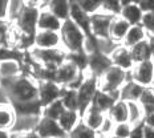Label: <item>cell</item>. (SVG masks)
<instances>
[{
    "instance_id": "6da1fadb",
    "label": "cell",
    "mask_w": 154,
    "mask_h": 138,
    "mask_svg": "<svg viewBox=\"0 0 154 138\" xmlns=\"http://www.w3.org/2000/svg\"><path fill=\"white\" fill-rule=\"evenodd\" d=\"M0 85L7 92L11 105L37 100V81L28 75L2 80Z\"/></svg>"
},
{
    "instance_id": "7a4b0ae2",
    "label": "cell",
    "mask_w": 154,
    "mask_h": 138,
    "mask_svg": "<svg viewBox=\"0 0 154 138\" xmlns=\"http://www.w3.org/2000/svg\"><path fill=\"white\" fill-rule=\"evenodd\" d=\"M59 33L61 37V48L66 52V54L82 52L86 35L70 19L63 21Z\"/></svg>"
},
{
    "instance_id": "3957f363",
    "label": "cell",
    "mask_w": 154,
    "mask_h": 138,
    "mask_svg": "<svg viewBox=\"0 0 154 138\" xmlns=\"http://www.w3.org/2000/svg\"><path fill=\"white\" fill-rule=\"evenodd\" d=\"M129 80V72L118 68V66L112 65L97 78L98 90L110 93V94H113L118 98V93H120L121 88Z\"/></svg>"
},
{
    "instance_id": "277c9868",
    "label": "cell",
    "mask_w": 154,
    "mask_h": 138,
    "mask_svg": "<svg viewBox=\"0 0 154 138\" xmlns=\"http://www.w3.org/2000/svg\"><path fill=\"white\" fill-rule=\"evenodd\" d=\"M41 2H24V7L16 17L14 24L21 33L28 36H35L37 32V20L40 14Z\"/></svg>"
},
{
    "instance_id": "5b68a950",
    "label": "cell",
    "mask_w": 154,
    "mask_h": 138,
    "mask_svg": "<svg viewBox=\"0 0 154 138\" xmlns=\"http://www.w3.org/2000/svg\"><path fill=\"white\" fill-rule=\"evenodd\" d=\"M82 77H84V70H81L73 61L66 59L57 69L54 70L53 81L59 84L61 88L77 89L80 85Z\"/></svg>"
},
{
    "instance_id": "8992f818",
    "label": "cell",
    "mask_w": 154,
    "mask_h": 138,
    "mask_svg": "<svg viewBox=\"0 0 154 138\" xmlns=\"http://www.w3.org/2000/svg\"><path fill=\"white\" fill-rule=\"evenodd\" d=\"M29 56L32 59V63L49 70H56L57 66H60L66 60V52L63 48H56V49L32 48L29 51Z\"/></svg>"
},
{
    "instance_id": "52a82bcc",
    "label": "cell",
    "mask_w": 154,
    "mask_h": 138,
    "mask_svg": "<svg viewBox=\"0 0 154 138\" xmlns=\"http://www.w3.org/2000/svg\"><path fill=\"white\" fill-rule=\"evenodd\" d=\"M98 90V82L97 77L92 76L84 70V77H82L80 85L77 86V100H79V113L82 114L84 112L92 105V101L94 98L96 93Z\"/></svg>"
},
{
    "instance_id": "ba28073f",
    "label": "cell",
    "mask_w": 154,
    "mask_h": 138,
    "mask_svg": "<svg viewBox=\"0 0 154 138\" xmlns=\"http://www.w3.org/2000/svg\"><path fill=\"white\" fill-rule=\"evenodd\" d=\"M129 77L131 81L137 82L143 88H150L154 85V63L152 60L141 61L133 65L129 70Z\"/></svg>"
},
{
    "instance_id": "9c48e42d",
    "label": "cell",
    "mask_w": 154,
    "mask_h": 138,
    "mask_svg": "<svg viewBox=\"0 0 154 138\" xmlns=\"http://www.w3.org/2000/svg\"><path fill=\"white\" fill-rule=\"evenodd\" d=\"M114 16L108 15L105 12H97L91 16L89 28H91V36L94 38H109V28Z\"/></svg>"
},
{
    "instance_id": "30bf717a",
    "label": "cell",
    "mask_w": 154,
    "mask_h": 138,
    "mask_svg": "<svg viewBox=\"0 0 154 138\" xmlns=\"http://www.w3.org/2000/svg\"><path fill=\"white\" fill-rule=\"evenodd\" d=\"M64 88L54 81H38L37 82V100L41 106H47L51 102L60 100Z\"/></svg>"
},
{
    "instance_id": "8fae6325",
    "label": "cell",
    "mask_w": 154,
    "mask_h": 138,
    "mask_svg": "<svg viewBox=\"0 0 154 138\" xmlns=\"http://www.w3.org/2000/svg\"><path fill=\"white\" fill-rule=\"evenodd\" d=\"M33 48H36V49H56V48H61L60 33L52 31H37L33 36Z\"/></svg>"
},
{
    "instance_id": "7c38bea8",
    "label": "cell",
    "mask_w": 154,
    "mask_h": 138,
    "mask_svg": "<svg viewBox=\"0 0 154 138\" xmlns=\"http://www.w3.org/2000/svg\"><path fill=\"white\" fill-rule=\"evenodd\" d=\"M36 133L40 136V138H66L65 133L59 126L57 121L49 120L45 117H40L38 124L36 126Z\"/></svg>"
},
{
    "instance_id": "4fadbf2b",
    "label": "cell",
    "mask_w": 154,
    "mask_h": 138,
    "mask_svg": "<svg viewBox=\"0 0 154 138\" xmlns=\"http://www.w3.org/2000/svg\"><path fill=\"white\" fill-rule=\"evenodd\" d=\"M109 66H112L110 59L100 52H94V53H92L91 56H88V63H86L85 70L88 73H91L92 76L98 78Z\"/></svg>"
},
{
    "instance_id": "5bb4252c",
    "label": "cell",
    "mask_w": 154,
    "mask_h": 138,
    "mask_svg": "<svg viewBox=\"0 0 154 138\" xmlns=\"http://www.w3.org/2000/svg\"><path fill=\"white\" fill-rule=\"evenodd\" d=\"M61 25H63V21H60L56 16L51 14L45 8V5H44V2H41L40 14H38V20H37V31L60 32Z\"/></svg>"
},
{
    "instance_id": "9a60e30c",
    "label": "cell",
    "mask_w": 154,
    "mask_h": 138,
    "mask_svg": "<svg viewBox=\"0 0 154 138\" xmlns=\"http://www.w3.org/2000/svg\"><path fill=\"white\" fill-rule=\"evenodd\" d=\"M40 117H37V115H16L15 124L9 133L15 134V136H23L25 133L36 130Z\"/></svg>"
},
{
    "instance_id": "2e32d148",
    "label": "cell",
    "mask_w": 154,
    "mask_h": 138,
    "mask_svg": "<svg viewBox=\"0 0 154 138\" xmlns=\"http://www.w3.org/2000/svg\"><path fill=\"white\" fill-rule=\"evenodd\" d=\"M109 59H110V61H112V65L118 66V68L126 70V72H129L134 65L129 48L121 45V44L113 51V53L109 56Z\"/></svg>"
},
{
    "instance_id": "e0dca14e",
    "label": "cell",
    "mask_w": 154,
    "mask_h": 138,
    "mask_svg": "<svg viewBox=\"0 0 154 138\" xmlns=\"http://www.w3.org/2000/svg\"><path fill=\"white\" fill-rule=\"evenodd\" d=\"M69 19L75 23L81 31L84 32L86 36H91V28H89V21H91V16H88L79 7L77 2H70V14Z\"/></svg>"
},
{
    "instance_id": "ac0fdd59",
    "label": "cell",
    "mask_w": 154,
    "mask_h": 138,
    "mask_svg": "<svg viewBox=\"0 0 154 138\" xmlns=\"http://www.w3.org/2000/svg\"><path fill=\"white\" fill-rule=\"evenodd\" d=\"M120 16L130 25V27H133V25H141V20H142L143 12L141 11V8L138 7L137 2L129 0V3H128L126 5H124L122 9H121Z\"/></svg>"
},
{
    "instance_id": "d6986e66",
    "label": "cell",
    "mask_w": 154,
    "mask_h": 138,
    "mask_svg": "<svg viewBox=\"0 0 154 138\" xmlns=\"http://www.w3.org/2000/svg\"><path fill=\"white\" fill-rule=\"evenodd\" d=\"M129 28L130 25L121 16H114L113 20H112L110 28H109V38L112 41H114L116 44H121L125 36H126Z\"/></svg>"
},
{
    "instance_id": "ffe728a7",
    "label": "cell",
    "mask_w": 154,
    "mask_h": 138,
    "mask_svg": "<svg viewBox=\"0 0 154 138\" xmlns=\"http://www.w3.org/2000/svg\"><path fill=\"white\" fill-rule=\"evenodd\" d=\"M143 90H145L143 86H141L140 84L129 80V81L125 82V85L121 88L120 93H118V100L125 101V102L138 101L141 98V96H142Z\"/></svg>"
},
{
    "instance_id": "44dd1931",
    "label": "cell",
    "mask_w": 154,
    "mask_h": 138,
    "mask_svg": "<svg viewBox=\"0 0 154 138\" xmlns=\"http://www.w3.org/2000/svg\"><path fill=\"white\" fill-rule=\"evenodd\" d=\"M44 5L60 21H65L69 19L70 2L68 0H51V2H44Z\"/></svg>"
},
{
    "instance_id": "7402d4cb",
    "label": "cell",
    "mask_w": 154,
    "mask_h": 138,
    "mask_svg": "<svg viewBox=\"0 0 154 138\" xmlns=\"http://www.w3.org/2000/svg\"><path fill=\"white\" fill-rule=\"evenodd\" d=\"M105 117H106V114L98 112L97 109H94L93 106H89L84 113L81 114V122L86 125L89 129L94 130L96 133H97V131L100 130L102 122H104Z\"/></svg>"
},
{
    "instance_id": "603a6c76",
    "label": "cell",
    "mask_w": 154,
    "mask_h": 138,
    "mask_svg": "<svg viewBox=\"0 0 154 138\" xmlns=\"http://www.w3.org/2000/svg\"><path fill=\"white\" fill-rule=\"evenodd\" d=\"M118 98L116 96L110 94V93H106V92H102V90H97L96 93L94 98L92 101V105L94 109H97L98 112L104 114H108V112L110 110V108L114 105V102L117 101Z\"/></svg>"
},
{
    "instance_id": "cb8c5ba5",
    "label": "cell",
    "mask_w": 154,
    "mask_h": 138,
    "mask_svg": "<svg viewBox=\"0 0 154 138\" xmlns=\"http://www.w3.org/2000/svg\"><path fill=\"white\" fill-rule=\"evenodd\" d=\"M23 65L19 60H4L0 61V78L8 80L23 75Z\"/></svg>"
},
{
    "instance_id": "d4e9b609",
    "label": "cell",
    "mask_w": 154,
    "mask_h": 138,
    "mask_svg": "<svg viewBox=\"0 0 154 138\" xmlns=\"http://www.w3.org/2000/svg\"><path fill=\"white\" fill-rule=\"evenodd\" d=\"M81 121V114L76 110H64V113L60 115V118L57 120L59 126L63 129L64 133L68 136L75 127L79 125Z\"/></svg>"
},
{
    "instance_id": "484cf974",
    "label": "cell",
    "mask_w": 154,
    "mask_h": 138,
    "mask_svg": "<svg viewBox=\"0 0 154 138\" xmlns=\"http://www.w3.org/2000/svg\"><path fill=\"white\" fill-rule=\"evenodd\" d=\"M12 108H14L16 115H37V117H40L41 112H43V106L38 102V100L14 104Z\"/></svg>"
},
{
    "instance_id": "4316f807",
    "label": "cell",
    "mask_w": 154,
    "mask_h": 138,
    "mask_svg": "<svg viewBox=\"0 0 154 138\" xmlns=\"http://www.w3.org/2000/svg\"><path fill=\"white\" fill-rule=\"evenodd\" d=\"M147 37L149 36H147L146 31L142 28V25H133V27L129 28L126 36H125L122 43H121V45H124L126 48H131V47H134L136 44L141 43V41L145 40V38H147Z\"/></svg>"
},
{
    "instance_id": "83f0119b",
    "label": "cell",
    "mask_w": 154,
    "mask_h": 138,
    "mask_svg": "<svg viewBox=\"0 0 154 138\" xmlns=\"http://www.w3.org/2000/svg\"><path fill=\"white\" fill-rule=\"evenodd\" d=\"M131 59H133V63H141V61H147L150 60L152 54H150V45H149V37L142 40L141 43L136 44L134 47L129 48Z\"/></svg>"
},
{
    "instance_id": "f1b7e54d",
    "label": "cell",
    "mask_w": 154,
    "mask_h": 138,
    "mask_svg": "<svg viewBox=\"0 0 154 138\" xmlns=\"http://www.w3.org/2000/svg\"><path fill=\"white\" fill-rule=\"evenodd\" d=\"M106 115L114 124L128 122V104L125 101L117 100L113 106L110 108V110L108 112Z\"/></svg>"
},
{
    "instance_id": "f546056e",
    "label": "cell",
    "mask_w": 154,
    "mask_h": 138,
    "mask_svg": "<svg viewBox=\"0 0 154 138\" xmlns=\"http://www.w3.org/2000/svg\"><path fill=\"white\" fill-rule=\"evenodd\" d=\"M16 120V113L12 105H2L0 106V130L11 131Z\"/></svg>"
},
{
    "instance_id": "4dcf8cb0",
    "label": "cell",
    "mask_w": 154,
    "mask_h": 138,
    "mask_svg": "<svg viewBox=\"0 0 154 138\" xmlns=\"http://www.w3.org/2000/svg\"><path fill=\"white\" fill-rule=\"evenodd\" d=\"M128 104V122L131 126L138 125L143 122V117H145V112L141 108L138 101H131L126 102Z\"/></svg>"
},
{
    "instance_id": "1f68e13d",
    "label": "cell",
    "mask_w": 154,
    "mask_h": 138,
    "mask_svg": "<svg viewBox=\"0 0 154 138\" xmlns=\"http://www.w3.org/2000/svg\"><path fill=\"white\" fill-rule=\"evenodd\" d=\"M60 101L63 102L65 110H76V112H79V100H77L76 89L64 88V90L61 93V97H60Z\"/></svg>"
},
{
    "instance_id": "d6a6232c",
    "label": "cell",
    "mask_w": 154,
    "mask_h": 138,
    "mask_svg": "<svg viewBox=\"0 0 154 138\" xmlns=\"http://www.w3.org/2000/svg\"><path fill=\"white\" fill-rule=\"evenodd\" d=\"M65 108H64L63 102L60 100H56L53 102H51L49 105L43 108V112H41V117H45V118H49V120H53V121H57L60 118V115L64 113Z\"/></svg>"
},
{
    "instance_id": "836d02e7",
    "label": "cell",
    "mask_w": 154,
    "mask_h": 138,
    "mask_svg": "<svg viewBox=\"0 0 154 138\" xmlns=\"http://www.w3.org/2000/svg\"><path fill=\"white\" fill-rule=\"evenodd\" d=\"M138 102L141 108L143 109V112H145V114L154 112V85L150 86V88H145Z\"/></svg>"
},
{
    "instance_id": "e575fe53",
    "label": "cell",
    "mask_w": 154,
    "mask_h": 138,
    "mask_svg": "<svg viewBox=\"0 0 154 138\" xmlns=\"http://www.w3.org/2000/svg\"><path fill=\"white\" fill-rule=\"evenodd\" d=\"M66 138H98V134L80 121L79 125L70 131Z\"/></svg>"
},
{
    "instance_id": "d590c367",
    "label": "cell",
    "mask_w": 154,
    "mask_h": 138,
    "mask_svg": "<svg viewBox=\"0 0 154 138\" xmlns=\"http://www.w3.org/2000/svg\"><path fill=\"white\" fill-rule=\"evenodd\" d=\"M121 2L120 0H105L101 3V11L112 16H120L121 14Z\"/></svg>"
},
{
    "instance_id": "8d00e7d4",
    "label": "cell",
    "mask_w": 154,
    "mask_h": 138,
    "mask_svg": "<svg viewBox=\"0 0 154 138\" xmlns=\"http://www.w3.org/2000/svg\"><path fill=\"white\" fill-rule=\"evenodd\" d=\"M101 3L102 2H92V0H79L77 4L88 16H92L101 11Z\"/></svg>"
},
{
    "instance_id": "74e56055",
    "label": "cell",
    "mask_w": 154,
    "mask_h": 138,
    "mask_svg": "<svg viewBox=\"0 0 154 138\" xmlns=\"http://www.w3.org/2000/svg\"><path fill=\"white\" fill-rule=\"evenodd\" d=\"M24 7V2H8V21L14 23L16 20V17L19 16V14L21 12V9Z\"/></svg>"
},
{
    "instance_id": "f35d334b",
    "label": "cell",
    "mask_w": 154,
    "mask_h": 138,
    "mask_svg": "<svg viewBox=\"0 0 154 138\" xmlns=\"http://www.w3.org/2000/svg\"><path fill=\"white\" fill-rule=\"evenodd\" d=\"M131 131V125L129 122H124V124H116L113 134L112 136L117 137V138H129Z\"/></svg>"
},
{
    "instance_id": "ab89813d",
    "label": "cell",
    "mask_w": 154,
    "mask_h": 138,
    "mask_svg": "<svg viewBox=\"0 0 154 138\" xmlns=\"http://www.w3.org/2000/svg\"><path fill=\"white\" fill-rule=\"evenodd\" d=\"M141 25L146 31L147 36H154V12L143 14L142 20H141Z\"/></svg>"
},
{
    "instance_id": "60d3db41",
    "label": "cell",
    "mask_w": 154,
    "mask_h": 138,
    "mask_svg": "<svg viewBox=\"0 0 154 138\" xmlns=\"http://www.w3.org/2000/svg\"><path fill=\"white\" fill-rule=\"evenodd\" d=\"M114 125H116V124L106 115V117H105V120H104V122H102V125H101L100 130L97 131V134H98V136H101V137L112 136V134H113Z\"/></svg>"
},
{
    "instance_id": "b9f144b4",
    "label": "cell",
    "mask_w": 154,
    "mask_h": 138,
    "mask_svg": "<svg viewBox=\"0 0 154 138\" xmlns=\"http://www.w3.org/2000/svg\"><path fill=\"white\" fill-rule=\"evenodd\" d=\"M137 4L143 14L154 12V0H140V2H137Z\"/></svg>"
},
{
    "instance_id": "7bdbcfd3",
    "label": "cell",
    "mask_w": 154,
    "mask_h": 138,
    "mask_svg": "<svg viewBox=\"0 0 154 138\" xmlns=\"http://www.w3.org/2000/svg\"><path fill=\"white\" fill-rule=\"evenodd\" d=\"M129 138H143V122L131 126Z\"/></svg>"
},
{
    "instance_id": "ee69618b",
    "label": "cell",
    "mask_w": 154,
    "mask_h": 138,
    "mask_svg": "<svg viewBox=\"0 0 154 138\" xmlns=\"http://www.w3.org/2000/svg\"><path fill=\"white\" fill-rule=\"evenodd\" d=\"M8 21V2L0 0V23Z\"/></svg>"
},
{
    "instance_id": "f6af8a7d",
    "label": "cell",
    "mask_w": 154,
    "mask_h": 138,
    "mask_svg": "<svg viewBox=\"0 0 154 138\" xmlns=\"http://www.w3.org/2000/svg\"><path fill=\"white\" fill-rule=\"evenodd\" d=\"M2 105H11V101H9V97L5 92V89L0 85V106Z\"/></svg>"
},
{
    "instance_id": "bcb514c9",
    "label": "cell",
    "mask_w": 154,
    "mask_h": 138,
    "mask_svg": "<svg viewBox=\"0 0 154 138\" xmlns=\"http://www.w3.org/2000/svg\"><path fill=\"white\" fill-rule=\"evenodd\" d=\"M143 125L154 129V112H150V113L145 114V117H143Z\"/></svg>"
},
{
    "instance_id": "7dc6e473",
    "label": "cell",
    "mask_w": 154,
    "mask_h": 138,
    "mask_svg": "<svg viewBox=\"0 0 154 138\" xmlns=\"http://www.w3.org/2000/svg\"><path fill=\"white\" fill-rule=\"evenodd\" d=\"M143 138H154V129L143 125Z\"/></svg>"
},
{
    "instance_id": "c3c4849f",
    "label": "cell",
    "mask_w": 154,
    "mask_h": 138,
    "mask_svg": "<svg viewBox=\"0 0 154 138\" xmlns=\"http://www.w3.org/2000/svg\"><path fill=\"white\" fill-rule=\"evenodd\" d=\"M149 45H150V60L154 63V36H149Z\"/></svg>"
},
{
    "instance_id": "681fc988",
    "label": "cell",
    "mask_w": 154,
    "mask_h": 138,
    "mask_svg": "<svg viewBox=\"0 0 154 138\" xmlns=\"http://www.w3.org/2000/svg\"><path fill=\"white\" fill-rule=\"evenodd\" d=\"M0 138H11V133L5 130H0Z\"/></svg>"
},
{
    "instance_id": "f907efd6",
    "label": "cell",
    "mask_w": 154,
    "mask_h": 138,
    "mask_svg": "<svg viewBox=\"0 0 154 138\" xmlns=\"http://www.w3.org/2000/svg\"><path fill=\"white\" fill-rule=\"evenodd\" d=\"M98 138H117V137H114V136H105V137H101V136H98Z\"/></svg>"
},
{
    "instance_id": "816d5d0a",
    "label": "cell",
    "mask_w": 154,
    "mask_h": 138,
    "mask_svg": "<svg viewBox=\"0 0 154 138\" xmlns=\"http://www.w3.org/2000/svg\"><path fill=\"white\" fill-rule=\"evenodd\" d=\"M0 82H2V78H0Z\"/></svg>"
}]
</instances>
